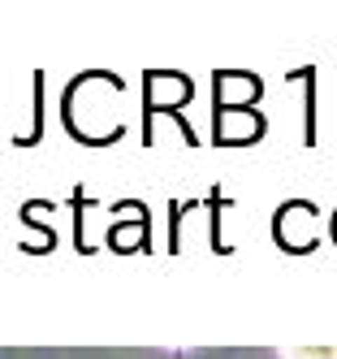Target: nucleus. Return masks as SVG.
I'll return each instance as SVG.
<instances>
[{
    "label": "nucleus",
    "instance_id": "obj_1",
    "mask_svg": "<svg viewBox=\"0 0 337 359\" xmlns=\"http://www.w3.org/2000/svg\"><path fill=\"white\" fill-rule=\"evenodd\" d=\"M281 359H337V346H290Z\"/></svg>",
    "mask_w": 337,
    "mask_h": 359
}]
</instances>
